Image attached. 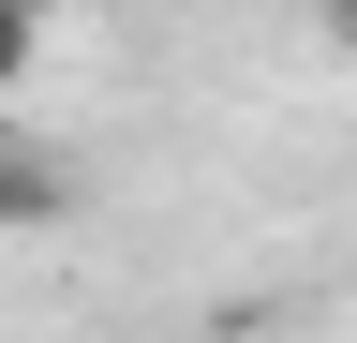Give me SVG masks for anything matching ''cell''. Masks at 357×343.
<instances>
[{
    "label": "cell",
    "instance_id": "2",
    "mask_svg": "<svg viewBox=\"0 0 357 343\" xmlns=\"http://www.w3.org/2000/svg\"><path fill=\"white\" fill-rule=\"evenodd\" d=\"M30 60H45V0H0V90H30Z\"/></svg>",
    "mask_w": 357,
    "mask_h": 343
},
{
    "label": "cell",
    "instance_id": "3",
    "mask_svg": "<svg viewBox=\"0 0 357 343\" xmlns=\"http://www.w3.org/2000/svg\"><path fill=\"white\" fill-rule=\"evenodd\" d=\"M328 45H342V60H357V0H328Z\"/></svg>",
    "mask_w": 357,
    "mask_h": 343
},
{
    "label": "cell",
    "instance_id": "1",
    "mask_svg": "<svg viewBox=\"0 0 357 343\" xmlns=\"http://www.w3.org/2000/svg\"><path fill=\"white\" fill-rule=\"evenodd\" d=\"M60 149H45V135H0V239H30V224H60Z\"/></svg>",
    "mask_w": 357,
    "mask_h": 343
}]
</instances>
